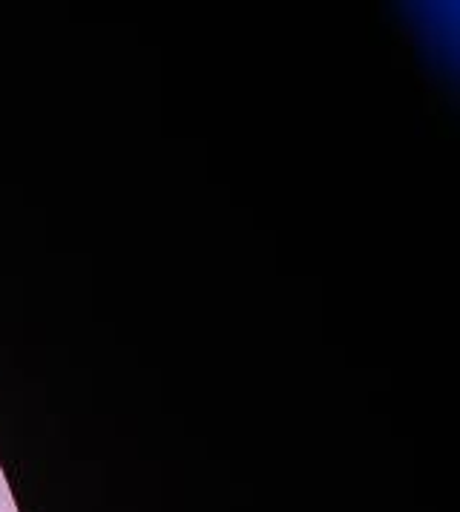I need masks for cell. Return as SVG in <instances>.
I'll list each match as a JSON object with an SVG mask.
<instances>
[{
  "mask_svg": "<svg viewBox=\"0 0 460 512\" xmlns=\"http://www.w3.org/2000/svg\"><path fill=\"white\" fill-rule=\"evenodd\" d=\"M3 501H6V484H3V472H0V507H3Z\"/></svg>",
  "mask_w": 460,
  "mask_h": 512,
  "instance_id": "obj_1",
  "label": "cell"
}]
</instances>
